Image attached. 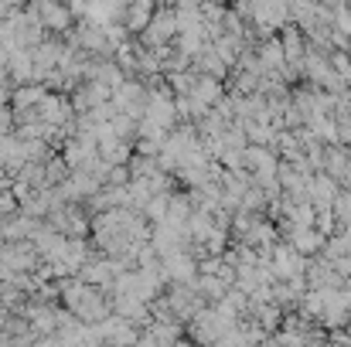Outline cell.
Listing matches in <instances>:
<instances>
[{
	"label": "cell",
	"instance_id": "cell-1",
	"mask_svg": "<svg viewBox=\"0 0 351 347\" xmlns=\"http://www.w3.org/2000/svg\"><path fill=\"white\" fill-rule=\"evenodd\" d=\"M58 286H62V300H65V307L72 310L75 320H82V324H99V320L106 317V303H103V296H99L89 283L65 279V283H58Z\"/></svg>",
	"mask_w": 351,
	"mask_h": 347
},
{
	"label": "cell",
	"instance_id": "cell-2",
	"mask_svg": "<svg viewBox=\"0 0 351 347\" xmlns=\"http://www.w3.org/2000/svg\"><path fill=\"white\" fill-rule=\"evenodd\" d=\"M48 86H41V82H31V86H17L14 89V99H10V110L14 113H34L45 99H48Z\"/></svg>",
	"mask_w": 351,
	"mask_h": 347
},
{
	"label": "cell",
	"instance_id": "cell-3",
	"mask_svg": "<svg viewBox=\"0 0 351 347\" xmlns=\"http://www.w3.org/2000/svg\"><path fill=\"white\" fill-rule=\"evenodd\" d=\"M154 3H157V0H130V3H126V10H123V24H126L130 34L147 31V24L154 21Z\"/></svg>",
	"mask_w": 351,
	"mask_h": 347
},
{
	"label": "cell",
	"instance_id": "cell-4",
	"mask_svg": "<svg viewBox=\"0 0 351 347\" xmlns=\"http://www.w3.org/2000/svg\"><path fill=\"white\" fill-rule=\"evenodd\" d=\"M171 31H174V17H171L167 10H160V14H154V21L147 24L143 41H147V44H160V41H164Z\"/></svg>",
	"mask_w": 351,
	"mask_h": 347
},
{
	"label": "cell",
	"instance_id": "cell-5",
	"mask_svg": "<svg viewBox=\"0 0 351 347\" xmlns=\"http://www.w3.org/2000/svg\"><path fill=\"white\" fill-rule=\"evenodd\" d=\"M10 133H14V110L0 106V136H10Z\"/></svg>",
	"mask_w": 351,
	"mask_h": 347
},
{
	"label": "cell",
	"instance_id": "cell-6",
	"mask_svg": "<svg viewBox=\"0 0 351 347\" xmlns=\"http://www.w3.org/2000/svg\"><path fill=\"white\" fill-rule=\"evenodd\" d=\"M7 65H10V51H7V48H0V75L7 72Z\"/></svg>",
	"mask_w": 351,
	"mask_h": 347
},
{
	"label": "cell",
	"instance_id": "cell-7",
	"mask_svg": "<svg viewBox=\"0 0 351 347\" xmlns=\"http://www.w3.org/2000/svg\"><path fill=\"white\" fill-rule=\"evenodd\" d=\"M65 3H69V0H65Z\"/></svg>",
	"mask_w": 351,
	"mask_h": 347
}]
</instances>
